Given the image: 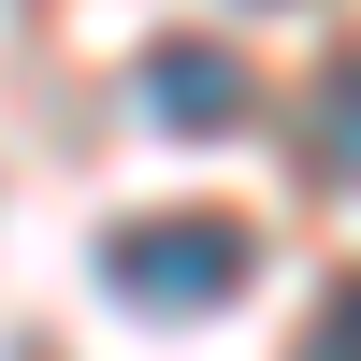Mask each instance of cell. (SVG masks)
<instances>
[{"mask_svg": "<svg viewBox=\"0 0 361 361\" xmlns=\"http://www.w3.org/2000/svg\"><path fill=\"white\" fill-rule=\"evenodd\" d=\"M102 289L145 318H217L231 289H246V217H116L102 231Z\"/></svg>", "mask_w": 361, "mask_h": 361, "instance_id": "1", "label": "cell"}, {"mask_svg": "<svg viewBox=\"0 0 361 361\" xmlns=\"http://www.w3.org/2000/svg\"><path fill=\"white\" fill-rule=\"evenodd\" d=\"M318 159L361 173V58H333V73H318Z\"/></svg>", "mask_w": 361, "mask_h": 361, "instance_id": "3", "label": "cell"}, {"mask_svg": "<svg viewBox=\"0 0 361 361\" xmlns=\"http://www.w3.org/2000/svg\"><path fill=\"white\" fill-rule=\"evenodd\" d=\"M304 361H361V275L318 304V333H304Z\"/></svg>", "mask_w": 361, "mask_h": 361, "instance_id": "4", "label": "cell"}, {"mask_svg": "<svg viewBox=\"0 0 361 361\" xmlns=\"http://www.w3.org/2000/svg\"><path fill=\"white\" fill-rule=\"evenodd\" d=\"M130 102L159 116V130H188V145H217V130H246V116H260V87H246V58H231V44H145V73H130Z\"/></svg>", "mask_w": 361, "mask_h": 361, "instance_id": "2", "label": "cell"}]
</instances>
